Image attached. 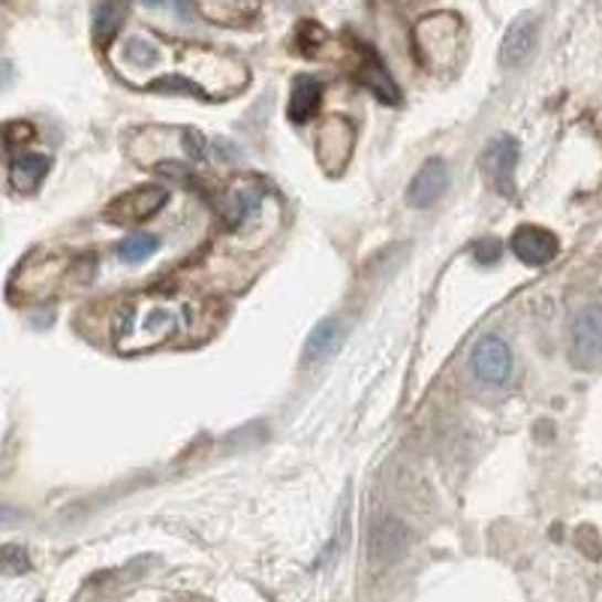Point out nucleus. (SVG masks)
<instances>
[{
  "mask_svg": "<svg viewBox=\"0 0 602 602\" xmlns=\"http://www.w3.org/2000/svg\"><path fill=\"white\" fill-rule=\"evenodd\" d=\"M199 302L176 289H151L124 302L115 317L112 344L118 352H148L172 344L197 326Z\"/></svg>",
  "mask_w": 602,
  "mask_h": 602,
  "instance_id": "1",
  "label": "nucleus"
},
{
  "mask_svg": "<svg viewBox=\"0 0 602 602\" xmlns=\"http://www.w3.org/2000/svg\"><path fill=\"white\" fill-rule=\"evenodd\" d=\"M464 43V24L455 12H434L416 24L419 57L434 70H446L458 61Z\"/></svg>",
  "mask_w": 602,
  "mask_h": 602,
  "instance_id": "2",
  "label": "nucleus"
},
{
  "mask_svg": "<svg viewBox=\"0 0 602 602\" xmlns=\"http://www.w3.org/2000/svg\"><path fill=\"white\" fill-rule=\"evenodd\" d=\"M66 260L57 253H33L28 256L19 272L12 274V298L19 302H43L64 281Z\"/></svg>",
  "mask_w": 602,
  "mask_h": 602,
  "instance_id": "3",
  "label": "nucleus"
},
{
  "mask_svg": "<svg viewBox=\"0 0 602 602\" xmlns=\"http://www.w3.org/2000/svg\"><path fill=\"white\" fill-rule=\"evenodd\" d=\"M570 359L581 371L602 368V307H581L572 319Z\"/></svg>",
  "mask_w": 602,
  "mask_h": 602,
  "instance_id": "4",
  "label": "nucleus"
},
{
  "mask_svg": "<svg viewBox=\"0 0 602 602\" xmlns=\"http://www.w3.org/2000/svg\"><path fill=\"white\" fill-rule=\"evenodd\" d=\"M473 373L482 383L504 386L513 373V350L504 338L497 335H485L479 344L473 347Z\"/></svg>",
  "mask_w": 602,
  "mask_h": 602,
  "instance_id": "5",
  "label": "nucleus"
},
{
  "mask_svg": "<svg viewBox=\"0 0 602 602\" xmlns=\"http://www.w3.org/2000/svg\"><path fill=\"white\" fill-rule=\"evenodd\" d=\"M518 157H521V148L515 142L513 136H500L494 139L485 154H482V169L485 176L492 178L494 190H500L504 197H515V169H518Z\"/></svg>",
  "mask_w": 602,
  "mask_h": 602,
  "instance_id": "6",
  "label": "nucleus"
},
{
  "mask_svg": "<svg viewBox=\"0 0 602 602\" xmlns=\"http://www.w3.org/2000/svg\"><path fill=\"white\" fill-rule=\"evenodd\" d=\"M169 190L160 184L136 187L130 193H124L109 205V218L115 223H142V220L154 218L157 211L163 209Z\"/></svg>",
  "mask_w": 602,
  "mask_h": 602,
  "instance_id": "7",
  "label": "nucleus"
},
{
  "mask_svg": "<svg viewBox=\"0 0 602 602\" xmlns=\"http://www.w3.org/2000/svg\"><path fill=\"white\" fill-rule=\"evenodd\" d=\"M513 253L521 260L525 265H534V268H542V265L555 263V256L560 253V241L558 235L546 226H518L513 232Z\"/></svg>",
  "mask_w": 602,
  "mask_h": 602,
  "instance_id": "8",
  "label": "nucleus"
},
{
  "mask_svg": "<svg viewBox=\"0 0 602 602\" xmlns=\"http://www.w3.org/2000/svg\"><path fill=\"white\" fill-rule=\"evenodd\" d=\"M450 187V166L446 160H427L422 169L416 172V178L410 181V190H406V205L410 209H431Z\"/></svg>",
  "mask_w": 602,
  "mask_h": 602,
  "instance_id": "9",
  "label": "nucleus"
},
{
  "mask_svg": "<svg viewBox=\"0 0 602 602\" xmlns=\"http://www.w3.org/2000/svg\"><path fill=\"white\" fill-rule=\"evenodd\" d=\"M356 133H352L350 120L344 118H331L329 124H323V130H319L317 139V154L323 166L329 169V172H340L347 160H350L352 154V139Z\"/></svg>",
  "mask_w": 602,
  "mask_h": 602,
  "instance_id": "10",
  "label": "nucleus"
},
{
  "mask_svg": "<svg viewBox=\"0 0 602 602\" xmlns=\"http://www.w3.org/2000/svg\"><path fill=\"white\" fill-rule=\"evenodd\" d=\"M537 31L539 22L534 12H521L504 33V43H500V64L504 66H521L534 52L537 45Z\"/></svg>",
  "mask_w": 602,
  "mask_h": 602,
  "instance_id": "11",
  "label": "nucleus"
},
{
  "mask_svg": "<svg viewBox=\"0 0 602 602\" xmlns=\"http://www.w3.org/2000/svg\"><path fill=\"white\" fill-rule=\"evenodd\" d=\"M359 52H361V61L359 66H356V78H359V85H365V88L371 91L373 97L380 99V103H386V106H394V103L401 99V91H398V85H394L392 73L386 70L380 55L371 52L368 45H359Z\"/></svg>",
  "mask_w": 602,
  "mask_h": 602,
  "instance_id": "12",
  "label": "nucleus"
},
{
  "mask_svg": "<svg viewBox=\"0 0 602 602\" xmlns=\"http://www.w3.org/2000/svg\"><path fill=\"white\" fill-rule=\"evenodd\" d=\"M260 202H263V193L260 187L244 184V187H232L226 197L220 199V214L226 220L230 230H241L247 220L260 211Z\"/></svg>",
  "mask_w": 602,
  "mask_h": 602,
  "instance_id": "13",
  "label": "nucleus"
},
{
  "mask_svg": "<svg viewBox=\"0 0 602 602\" xmlns=\"http://www.w3.org/2000/svg\"><path fill=\"white\" fill-rule=\"evenodd\" d=\"M319 103H323V85H319L314 76H298L293 82V94H289V118L296 124H305L319 112Z\"/></svg>",
  "mask_w": 602,
  "mask_h": 602,
  "instance_id": "14",
  "label": "nucleus"
},
{
  "mask_svg": "<svg viewBox=\"0 0 602 602\" xmlns=\"http://www.w3.org/2000/svg\"><path fill=\"white\" fill-rule=\"evenodd\" d=\"M130 0H97L94 7V43L109 45L127 19Z\"/></svg>",
  "mask_w": 602,
  "mask_h": 602,
  "instance_id": "15",
  "label": "nucleus"
},
{
  "mask_svg": "<svg viewBox=\"0 0 602 602\" xmlns=\"http://www.w3.org/2000/svg\"><path fill=\"white\" fill-rule=\"evenodd\" d=\"M373 560L380 563H392L406 551V527L398 521V518H386L380 521V527L373 530Z\"/></svg>",
  "mask_w": 602,
  "mask_h": 602,
  "instance_id": "16",
  "label": "nucleus"
},
{
  "mask_svg": "<svg viewBox=\"0 0 602 602\" xmlns=\"http://www.w3.org/2000/svg\"><path fill=\"white\" fill-rule=\"evenodd\" d=\"M49 172V157L45 154H22L10 166V181L19 193H31Z\"/></svg>",
  "mask_w": 602,
  "mask_h": 602,
  "instance_id": "17",
  "label": "nucleus"
},
{
  "mask_svg": "<svg viewBox=\"0 0 602 602\" xmlns=\"http://www.w3.org/2000/svg\"><path fill=\"white\" fill-rule=\"evenodd\" d=\"M340 338H344V331H340L338 319H323L317 323L310 335L305 340V359L307 361H319V359H329L331 352L340 347Z\"/></svg>",
  "mask_w": 602,
  "mask_h": 602,
  "instance_id": "18",
  "label": "nucleus"
},
{
  "mask_svg": "<svg viewBox=\"0 0 602 602\" xmlns=\"http://www.w3.org/2000/svg\"><path fill=\"white\" fill-rule=\"evenodd\" d=\"M260 7V0H199V10L205 12V19L220 24L244 22L251 19Z\"/></svg>",
  "mask_w": 602,
  "mask_h": 602,
  "instance_id": "19",
  "label": "nucleus"
},
{
  "mask_svg": "<svg viewBox=\"0 0 602 602\" xmlns=\"http://www.w3.org/2000/svg\"><path fill=\"white\" fill-rule=\"evenodd\" d=\"M118 57V64H133L139 66V70H148V66L160 64V45H154L145 36H130V40L120 43Z\"/></svg>",
  "mask_w": 602,
  "mask_h": 602,
  "instance_id": "20",
  "label": "nucleus"
},
{
  "mask_svg": "<svg viewBox=\"0 0 602 602\" xmlns=\"http://www.w3.org/2000/svg\"><path fill=\"white\" fill-rule=\"evenodd\" d=\"M157 247H160L157 235H148V232H133V235H127V239L120 241L118 251L115 253H118L120 263L136 265V263H145Z\"/></svg>",
  "mask_w": 602,
  "mask_h": 602,
  "instance_id": "21",
  "label": "nucleus"
},
{
  "mask_svg": "<svg viewBox=\"0 0 602 602\" xmlns=\"http://www.w3.org/2000/svg\"><path fill=\"white\" fill-rule=\"evenodd\" d=\"M31 567L22 546H0V572H24Z\"/></svg>",
  "mask_w": 602,
  "mask_h": 602,
  "instance_id": "22",
  "label": "nucleus"
},
{
  "mask_svg": "<svg viewBox=\"0 0 602 602\" xmlns=\"http://www.w3.org/2000/svg\"><path fill=\"white\" fill-rule=\"evenodd\" d=\"M497 256H500V244H497L494 239H485L476 244V260H479V263L488 265V263H494Z\"/></svg>",
  "mask_w": 602,
  "mask_h": 602,
  "instance_id": "23",
  "label": "nucleus"
},
{
  "mask_svg": "<svg viewBox=\"0 0 602 602\" xmlns=\"http://www.w3.org/2000/svg\"><path fill=\"white\" fill-rule=\"evenodd\" d=\"M15 518H19V515L12 513V509H7V506H0V527H3V525H12V521H15Z\"/></svg>",
  "mask_w": 602,
  "mask_h": 602,
  "instance_id": "24",
  "label": "nucleus"
},
{
  "mask_svg": "<svg viewBox=\"0 0 602 602\" xmlns=\"http://www.w3.org/2000/svg\"><path fill=\"white\" fill-rule=\"evenodd\" d=\"M145 3H148V7H166L169 0H145Z\"/></svg>",
  "mask_w": 602,
  "mask_h": 602,
  "instance_id": "25",
  "label": "nucleus"
}]
</instances>
